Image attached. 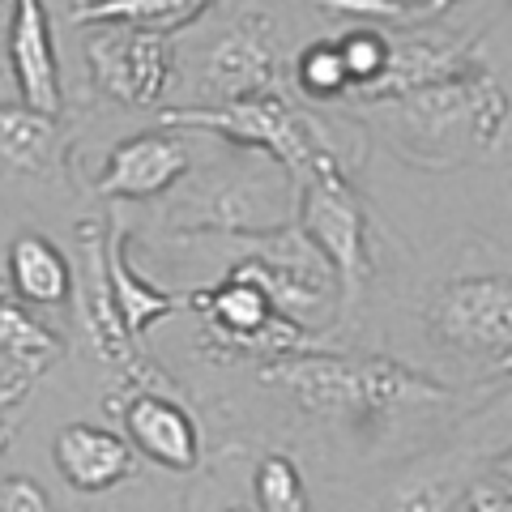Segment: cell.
<instances>
[{
    "mask_svg": "<svg viewBox=\"0 0 512 512\" xmlns=\"http://www.w3.org/2000/svg\"><path fill=\"white\" fill-rule=\"evenodd\" d=\"M367 116L402 163L423 171H453L504 146L508 94L487 64H474L470 73L448 77V82L372 103Z\"/></svg>",
    "mask_w": 512,
    "mask_h": 512,
    "instance_id": "6da1fadb",
    "label": "cell"
},
{
    "mask_svg": "<svg viewBox=\"0 0 512 512\" xmlns=\"http://www.w3.org/2000/svg\"><path fill=\"white\" fill-rule=\"evenodd\" d=\"M261 384L286 393L303 414L342 431H376L410 410L457 402V389L380 355L355 359L325 355V350L278 355L261 367Z\"/></svg>",
    "mask_w": 512,
    "mask_h": 512,
    "instance_id": "7a4b0ae2",
    "label": "cell"
},
{
    "mask_svg": "<svg viewBox=\"0 0 512 512\" xmlns=\"http://www.w3.org/2000/svg\"><path fill=\"white\" fill-rule=\"evenodd\" d=\"M299 188V231L325 256L329 274L342 291V320L355 312L367 278H372V252H367V214L355 188L346 180L338 150H320L308 158L295 180Z\"/></svg>",
    "mask_w": 512,
    "mask_h": 512,
    "instance_id": "3957f363",
    "label": "cell"
},
{
    "mask_svg": "<svg viewBox=\"0 0 512 512\" xmlns=\"http://www.w3.org/2000/svg\"><path fill=\"white\" fill-rule=\"evenodd\" d=\"M163 128H201V133L227 137L239 150H261L286 171V180L308 167V158L320 150H338L333 133L303 107H295L282 90L256 94L244 103H222V107H171L163 111Z\"/></svg>",
    "mask_w": 512,
    "mask_h": 512,
    "instance_id": "277c9868",
    "label": "cell"
},
{
    "mask_svg": "<svg viewBox=\"0 0 512 512\" xmlns=\"http://www.w3.org/2000/svg\"><path fill=\"white\" fill-rule=\"evenodd\" d=\"M188 308L205 312L201 346L218 355H299L312 346V333L286 316L244 269L231 265L218 286H201L188 295Z\"/></svg>",
    "mask_w": 512,
    "mask_h": 512,
    "instance_id": "5b68a950",
    "label": "cell"
},
{
    "mask_svg": "<svg viewBox=\"0 0 512 512\" xmlns=\"http://www.w3.org/2000/svg\"><path fill=\"white\" fill-rule=\"evenodd\" d=\"M427 333L448 355L478 363H508L512 346V295L508 278L474 274L444 282L427 303Z\"/></svg>",
    "mask_w": 512,
    "mask_h": 512,
    "instance_id": "8992f818",
    "label": "cell"
},
{
    "mask_svg": "<svg viewBox=\"0 0 512 512\" xmlns=\"http://www.w3.org/2000/svg\"><path fill=\"white\" fill-rule=\"evenodd\" d=\"M77 239H82V286H77V320L86 329L90 350L99 355L107 367H116L124 384H133L141 393H180L175 380L158 367L146 350H141L133 338L124 333V320L116 312V299H111V282H107V227L103 222H82L77 227Z\"/></svg>",
    "mask_w": 512,
    "mask_h": 512,
    "instance_id": "52a82bcc",
    "label": "cell"
},
{
    "mask_svg": "<svg viewBox=\"0 0 512 512\" xmlns=\"http://www.w3.org/2000/svg\"><path fill=\"white\" fill-rule=\"evenodd\" d=\"M86 64L94 86L128 107H154L171 82V39L133 26H107L86 35Z\"/></svg>",
    "mask_w": 512,
    "mask_h": 512,
    "instance_id": "ba28073f",
    "label": "cell"
},
{
    "mask_svg": "<svg viewBox=\"0 0 512 512\" xmlns=\"http://www.w3.org/2000/svg\"><path fill=\"white\" fill-rule=\"evenodd\" d=\"M278 35L269 18H239L231 22L222 35L214 39L210 56H205V94H210V107L222 103H244L256 94L278 90Z\"/></svg>",
    "mask_w": 512,
    "mask_h": 512,
    "instance_id": "9c48e42d",
    "label": "cell"
},
{
    "mask_svg": "<svg viewBox=\"0 0 512 512\" xmlns=\"http://www.w3.org/2000/svg\"><path fill=\"white\" fill-rule=\"evenodd\" d=\"M111 410H120V436L133 453L171 474H192L201 466V423L180 397L133 389L124 402H111Z\"/></svg>",
    "mask_w": 512,
    "mask_h": 512,
    "instance_id": "30bf717a",
    "label": "cell"
},
{
    "mask_svg": "<svg viewBox=\"0 0 512 512\" xmlns=\"http://www.w3.org/2000/svg\"><path fill=\"white\" fill-rule=\"evenodd\" d=\"M188 175V141L175 137V128H154L111 146L103 175L94 180L99 197L116 201H150L163 197Z\"/></svg>",
    "mask_w": 512,
    "mask_h": 512,
    "instance_id": "8fae6325",
    "label": "cell"
},
{
    "mask_svg": "<svg viewBox=\"0 0 512 512\" xmlns=\"http://www.w3.org/2000/svg\"><path fill=\"white\" fill-rule=\"evenodd\" d=\"M295 210L286 201L278 180H265L261 171L231 175L222 184H210L192 205H184L188 231H231V235H261L282 227V218Z\"/></svg>",
    "mask_w": 512,
    "mask_h": 512,
    "instance_id": "7c38bea8",
    "label": "cell"
},
{
    "mask_svg": "<svg viewBox=\"0 0 512 512\" xmlns=\"http://www.w3.org/2000/svg\"><path fill=\"white\" fill-rule=\"evenodd\" d=\"M5 43L22 107L39 116H60V60L43 0H13Z\"/></svg>",
    "mask_w": 512,
    "mask_h": 512,
    "instance_id": "4fadbf2b",
    "label": "cell"
},
{
    "mask_svg": "<svg viewBox=\"0 0 512 512\" xmlns=\"http://www.w3.org/2000/svg\"><path fill=\"white\" fill-rule=\"evenodd\" d=\"M52 461L73 495H107L137 474L128 440L99 423H64L52 440Z\"/></svg>",
    "mask_w": 512,
    "mask_h": 512,
    "instance_id": "5bb4252c",
    "label": "cell"
},
{
    "mask_svg": "<svg viewBox=\"0 0 512 512\" xmlns=\"http://www.w3.org/2000/svg\"><path fill=\"white\" fill-rule=\"evenodd\" d=\"M474 64H483L470 43L461 39H448V35H410V39H389V64H384L380 82L367 86L355 99L363 107L384 103L393 94H406V90H419L431 82H448V77H461L470 73Z\"/></svg>",
    "mask_w": 512,
    "mask_h": 512,
    "instance_id": "9a60e30c",
    "label": "cell"
},
{
    "mask_svg": "<svg viewBox=\"0 0 512 512\" xmlns=\"http://www.w3.org/2000/svg\"><path fill=\"white\" fill-rule=\"evenodd\" d=\"M128 231L124 227H111L107 231V248H103V261H107V282H111V299H116V312L124 320V333L133 338L137 346L146 342V333L167 320L175 312L188 308V295H175V291H163L137 274L128 265Z\"/></svg>",
    "mask_w": 512,
    "mask_h": 512,
    "instance_id": "2e32d148",
    "label": "cell"
},
{
    "mask_svg": "<svg viewBox=\"0 0 512 512\" xmlns=\"http://www.w3.org/2000/svg\"><path fill=\"white\" fill-rule=\"evenodd\" d=\"M9 295L35 308H60L73 295V269L43 235H18L9 244Z\"/></svg>",
    "mask_w": 512,
    "mask_h": 512,
    "instance_id": "e0dca14e",
    "label": "cell"
},
{
    "mask_svg": "<svg viewBox=\"0 0 512 512\" xmlns=\"http://www.w3.org/2000/svg\"><path fill=\"white\" fill-rule=\"evenodd\" d=\"M466 466L436 457V461H414V466L397 470L393 483L380 491L376 512H453L466 500Z\"/></svg>",
    "mask_w": 512,
    "mask_h": 512,
    "instance_id": "ac0fdd59",
    "label": "cell"
},
{
    "mask_svg": "<svg viewBox=\"0 0 512 512\" xmlns=\"http://www.w3.org/2000/svg\"><path fill=\"white\" fill-rule=\"evenodd\" d=\"M64 355L60 333H52L26 312L22 299L9 295V286H0V359L13 367V380L35 384L47 367H56Z\"/></svg>",
    "mask_w": 512,
    "mask_h": 512,
    "instance_id": "d6986e66",
    "label": "cell"
},
{
    "mask_svg": "<svg viewBox=\"0 0 512 512\" xmlns=\"http://www.w3.org/2000/svg\"><path fill=\"white\" fill-rule=\"evenodd\" d=\"M214 9V0H82L73 9V22L82 26H133L150 35H175Z\"/></svg>",
    "mask_w": 512,
    "mask_h": 512,
    "instance_id": "ffe728a7",
    "label": "cell"
},
{
    "mask_svg": "<svg viewBox=\"0 0 512 512\" xmlns=\"http://www.w3.org/2000/svg\"><path fill=\"white\" fill-rule=\"evenodd\" d=\"M56 158V116H39L22 103L0 107V163L26 175L52 171Z\"/></svg>",
    "mask_w": 512,
    "mask_h": 512,
    "instance_id": "44dd1931",
    "label": "cell"
},
{
    "mask_svg": "<svg viewBox=\"0 0 512 512\" xmlns=\"http://www.w3.org/2000/svg\"><path fill=\"white\" fill-rule=\"evenodd\" d=\"M252 491H256V512H312L308 483H303L295 457H286V453L261 457Z\"/></svg>",
    "mask_w": 512,
    "mask_h": 512,
    "instance_id": "7402d4cb",
    "label": "cell"
},
{
    "mask_svg": "<svg viewBox=\"0 0 512 512\" xmlns=\"http://www.w3.org/2000/svg\"><path fill=\"white\" fill-rule=\"evenodd\" d=\"M338 43V56H342V69H346V82L355 94H363L367 86L380 82L384 64H389V35H380L372 26H359V30H346Z\"/></svg>",
    "mask_w": 512,
    "mask_h": 512,
    "instance_id": "603a6c76",
    "label": "cell"
},
{
    "mask_svg": "<svg viewBox=\"0 0 512 512\" xmlns=\"http://www.w3.org/2000/svg\"><path fill=\"white\" fill-rule=\"evenodd\" d=\"M295 86L308 94V99H338V94H346L350 82H346L338 43H333V39H320V43L303 47L299 60H295Z\"/></svg>",
    "mask_w": 512,
    "mask_h": 512,
    "instance_id": "cb8c5ba5",
    "label": "cell"
},
{
    "mask_svg": "<svg viewBox=\"0 0 512 512\" xmlns=\"http://www.w3.org/2000/svg\"><path fill=\"white\" fill-rule=\"evenodd\" d=\"M466 512H512V487H508V466L495 474H483V478H470L466 487Z\"/></svg>",
    "mask_w": 512,
    "mask_h": 512,
    "instance_id": "d4e9b609",
    "label": "cell"
},
{
    "mask_svg": "<svg viewBox=\"0 0 512 512\" xmlns=\"http://www.w3.org/2000/svg\"><path fill=\"white\" fill-rule=\"evenodd\" d=\"M0 512H52L47 491L26 474L0 478Z\"/></svg>",
    "mask_w": 512,
    "mask_h": 512,
    "instance_id": "484cf974",
    "label": "cell"
},
{
    "mask_svg": "<svg viewBox=\"0 0 512 512\" xmlns=\"http://www.w3.org/2000/svg\"><path fill=\"white\" fill-rule=\"evenodd\" d=\"M389 13H402V18H414V13H444L453 0H380Z\"/></svg>",
    "mask_w": 512,
    "mask_h": 512,
    "instance_id": "4316f807",
    "label": "cell"
},
{
    "mask_svg": "<svg viewBox=\"0 0 512 512\" xmlns=\"http://www.w3.org/2000/svg\"><path fill=\"white\" fill-rule=\"evenodd\" d=\"M26 389H30L26 380H9V384H0V414H9L13 406H18L22 397H26Z\"/></svg>",
    "mask_w": 512,
    "mask_h": 512,
    "instance_id": "83f0119b",
    "label": "cell"
},
{
    "mask_svg": "<svg viewBox=\"0 0 512 512\" xmlns=\"http://www.w3.org/2000/svg\"><path fill=\"white\" fill-rule=\"evenodd\" d=\"M9 444H13V423H9V414H0V457H5Z\"/></svg>",
    "mask_w": 512,
    "mask_h": 512,
    "instance_id": "f1b7e54d",
    "label": "cell"
},
{
    "mask_svg": "<svg viewBox=\"0 0 512 512\" xmlns=\"http://www.w3.org/2000/svg\"><path fill=\"white\" fill-rule=\"evenodd\" d=\"M9 9H13V0H0V39H5V30H9Z\"/></svg>",
    "mask_w": 512,
    "mask_h": 512,
    "instance_id": "f546056e",
    "label": "cell"
},
{
    "mask_svg": "<svg viewBox=\"0 0 512 512\" xmlns=\"http://www.w3.org/2000/svg\"><path fill=\"white\" fill-rule=\"evenodd\" d=\"M222 512H256V508H248V504H231V508H222Z\"/></svg>",
    "mask_w": 512,
    "mask_h": 512,
    "instance_id": "4dcf8cb0",
    "label": "cell"
}]
</instances>
